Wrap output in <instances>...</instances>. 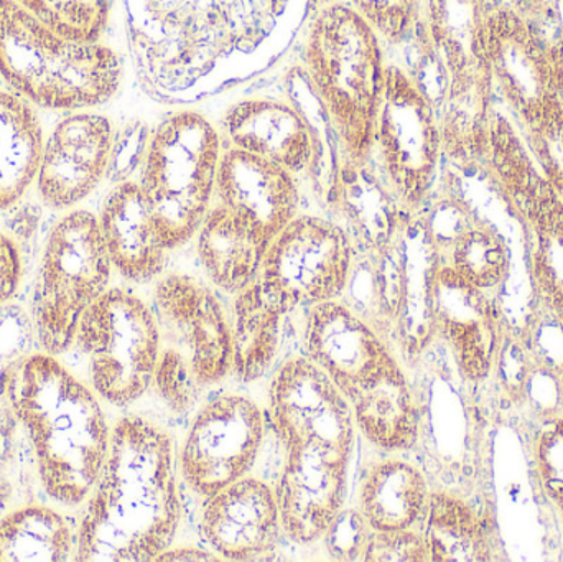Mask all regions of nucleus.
<instances>
[{
    "instance_id": "nucleus-1",
    "label": "nucleus",
    "mask_w": 563,
    "mask_h": 562,
    "mask_svg": "<svg viewBox=\"0 0 563 562\" xmlns=\"http://www.w3.org/2000/svg\"><path fill=\"white\" fill-rule=\"evenodd\" d=\"M85 504L75 561H157L181 520L170 436L142 416L119 419Z\"/></svg>"
},
{
    "instance_id": "nucleus-2",
    "label": "nucleus",
    "mask_w": 563,
    "mask_h": 562,
    "mask_svg": "<svg viewBox=\"0 0 563 562\" xmlns=\"http://www.w3.org/2000/svg\"><path fill=\"white\" fill-rule=\"evenodd\" d=\"M7 396L29 439L43 492L63 507L85 504L111 442L95 389L42 350L15 366Z\"/></svg>"
},
{
    "instance_id": "nucleus-3",
    "label": "nucleus",
    "mask_w": 563,
    "mask_h": 562,
    "mask_svg": "<svg viewBox=\"0 0 563 562\" xmlns=\"http://www.w3.org/2000/svg\"><path fill=\"white\" fill-rule=\"evenodd\" d=\"M0 78L33 106L82 111L118 92L122 59L99 40L59 35L15 0H5L0 10Z\"/></svg>"
},
{
    "instance_id": "nucleus-4",
    "label": "nucleus",
    "mask_w": 563,
    "mask_h": 562,
    "mask_svg": "<svg viewBox=\"0 0 563 562\" xmlns=\"http://www.w3.org/2000/svg\"><path fill=\"white\" fill-rule=\"evenodd\" d=\"M307 66L347 161H369L386 76L379 33L353 7H327L310 30Z\"/></svg>"
},
{
    "instance_id": "nucleus-5",
    "label": "nucleus",
    "mask_w": 563,
    "mask_h": 562,
    "mask_svg": "<svg viewBox=\"0 0 563 562\" xmlns=\"http://www.w3.org/2000/svg\"><path fill=\"white\" fill-rule=\"evenodd\" d=\"M161 355L154 386L177 415L233 372V327L218 294L190 274L172 273L154 289Z\"/></svg>"
},
{
    "instance_id": "nucleus-6",
    "label": "nucleus",
    "mask_w": 563,
    "mask_h": 562,
    "mask_svg": "<svg viewBox=\"0 0 563 562\" xmlns=\"http://www.w3.org/2000/svg\"><path fill=\"white\" fill-rule=\"evenodd\" d=\"M221 155L220 132L200 112L168 115L148 139L139 185L168 251L200 230L217 191Z\"/></svg>"
},
{
    "instance_id": "nucleus-7",
    "label": "nucleus",
    "mask_w": 563,
    "mask_h": 562,
    "mask_svg": "<svg viewBox=\"0 0 563 562\" xmlns=\"http://www.w3.org/2000/svg\"><path fill=\"white\" fill-rule=\"evenodd\" d=\"M112 269L96 214L71 210L53 224L32 300L33 329L43 352L59 356L75 345L79 320L109 289Z\"/></svg>"
},
{
    "instance_id": "nucleus-8",
    "label": "nucleus",
    "mask_w": 563,
    "mask_h": 562,
    "mask_svg": "<svg viewBox=\"0 0 563 562\" xmlns=\"http://www.w3.org/2000/svg\"><path fill=\"white\" fill-rule=\"evenodd\" d=\"M75 345L88 363L99 398L125 408L154 385L161 330L154 309L121 287H109L79 320Z\"/></svg>"
},
{
    "instance_id": "nucleus-9",
    "label": "nucleus",
    "mask_w": 563,
    "mask_h": 562,
    "mask_svg": "<svg viewBox=\"0 0 563 562\" xmlns=\"http://www.w3.org/2000/svg\"><path fill=\"white\" fill-rule=\"evenodd\" d=\"M376 145L384 175L400 203L409 213L419 210L435 185L445 152L435 102L399 66H386Z\"/></svg>"
},
{
    "instance_id": "nucleus-10",
    "label": "nucleus",
    "mask_w": 563,
    "mask_h": 562,
    "mask_svg": "<svg viewBox=\"0 0 563 562\" xmlns=\"http://www.w3.org/2000/svg\"><path fill=\"white\" fill-rule=\"evenodd\" d=\"M354 256L356 247L344 227L327 218L301 214L271 241L260 280L288 309H310L340 300Z\"/></svg>"
},
{
    "instance_id": "nucleus-11",
    "label": "nucleus",
    "mask_w": 563,
    "mask_h": 562,
    "mask_svg": "<svg viewBox=\"0 0 563 562\" xmlns=\"http://www.w3.org/2000/svg\"><path fill=\"white\" fill-rule=\"evenodd\" d=\"M483 55L493 95L525 132L534 131L558 108L548 42L511 2L489 9Z\"/></svg>"
},
{
    "instance_id": "nucleus-12",
    "label": "nucleus",
    "mask_w": 563,
    "mask_h": 562,
    "mask_svg": "<svg viewBox=\"0 0 563 562\" xmlns=\"http://www.w3.org/2000/svg\"><path fill=\"white\" fill-rule=\"evenodd\" d=\"M305 350L351 408L407 378L389 343L341 300L308 309Z\"/></svg>"
},
{
    "instance_id": "nucleus-13",
    "label": "nucleus",
    "mask_w": 563,
    "mask_h": 562,
    "mask_svg": "<svg viewBox=\"0 0 563 562\" xmlns=\"http://www.w3.org/2000/svg\"><path fill=\"white\" fill-rule=\"evenodd\" d=\"M264 441V416L253 399L221 395L198 412L180 452L188 487L211 497L253 469Z\"/></svg>"
},
{
    "instance_id": "nucleus-14",
    "label": "nucleus",
    "mask_w": 563,
    "mask_h": 562,
    "mask_svg": "<svg viewBox=\"0 0 563 562\" xmlns=\"http://www.w3.org/2000/svg\"><path fill=\"white\" fill-rule=\"evenodd\" d=\"M271 415L284 448H320L351 455L354 416L334 383L308 359L288 360L269 392Z\"/></svg>"
},
{
    "instance_id": "nucleus-15",
    "label": "nucleus",
    "mask_w": 563,
    "mask_h": 562,
    "mask_svg": "<svg viewBox=\"0 0 563 562\" xmlns=\"http://www.w3.org/2000/svg\"><path fill=\"white\" fill-rule=\"evenodd\" d=\"M111 119L76 111L62 119L43 142L36 190L46 207L71 210L108 175L114 144Z\"/></svg>"
},
{
    "instance_id": "nucleus-16",
    "label": "nucleus",
    "mask_w": 563,
    "mask_h": 562,
    "mask_svg": "<svg viewBox=\"0 0 563 562\" xmlns=\"http://www.w3.org/2000/svg\"><path fill=\"white\" fill-rule=\"evenodd\" d=\"M277 504L282 530L297 544L323 538L346 498L350 455L285 449Z\"/></svg>"
},
{
    "instance_id": "nucleus-17",
    "label": "nucleus",
    "mask_w": 563,
    "mask_h": 562,
    "mask_svg": "<svg viewBox=\"0 0 563 562\" xmlns=\"http://www.w3.org/2000/svg\"><path fill=\"white\" fill-rule=\"evenodd\" d=\"M200 528L214 553L224 560H269L284 531L277 495L260 478H240L208 497Z\"/></svg>"
},
{
    "instance_id": "nucleus-18",
    "label": "nucleus",
    "mask_w": 563,
    "mask_h": 562,
    "mask_svg": "<svg viewBox=\"0 0 563 562\" xmlns=\"http://www.w3.org/2000/svg\"><path fill=\"white\" fill-rule=\"evenodd\" d=\"M217 194L220 203L246 218L269 241L297 217L300 205L297 181L290 170L269 158L234 147L221 155Z\"/></svg>"
},
{
    "instance_id": "nucleus-19",
    "label": "nucleus",
    "mask_w": 563,
    "mask_h": 562,
    "mask_svg": "<svg viewBox=\"0 0 563 562\" xmlns=\"http://www.w3.org/2000/svg\"><path fill=\"white\" fill-rule=\"evenodd\" d=\"M433 329L449 343L468 378L488 375L495 352V316L486 290L440 263L432 283Z\"/></svg>"
},
{
    "instance_id": "nucleus-20",
    "label": "nucleus",
    "mask_w": 563,
    "mask_h": 562,
    "mask_svg": "<svg viewBox=\"0 0 563 562\" xmlns=\"http://www.w3.org/2000/svg\"><path fill=\"white\" fill-rule=\"evenodd\" d=\"M112 267L131 283L145 284L164 273L167 247L139 181L115 185L98 217Z\"/></svg>"
},
{
    "instance_id": "nucleus-21",
    "label": "nucleus",
    "mask_w": 563,
    "mask_h": 562,
    "mask_svg": "<svg viewBox=\"0 0 563 562\" xmlns=\"http://www.w3.org/2000/svg\"><path fill=\"white\" fill-rule=\"evenodd\" d=\"M223 132L231 147L269 158L294 175L310 170L313 164V135L307 119L287 102L241 99L228 109Z\"/></svg>"
},
{
    "instance_id": "nucleus-22",
    "label": "nucleus",
    "mask_w": 563,
    "mask_h": 562,
    "mask_svg": "<svg viewBox=\"0 0 563 562\" xmlns=\"http://www.w3.org/2000/svg\"><path fill=\"white\" fill-rule=\"evenodd\" d=\"M400 260V312L396 343L404 359L416 362L432 343V283L440 260L422 218L407 214L396 234Z\"/></svg>"
},
{
    "instance_id": "nucleus-23",
    "label": "nucleus",
    "mask_w": 563,
    "mask_h": 562,
    "mask_svg": "<svg viewBox=\"0 0 563 562\" xmlns=\"http://www.w3.org/2000/svg\"><path fill=\"white\" fill-rule=\"evenodd\" d=\"M485 0H427V40L450 86H492L485 55ZM443 89V91H445Z\"/></svg>"
},
{
    "instance_id": "nucleus-24",
    "label": "nucleus",
    "mask_w": 563,
    "mask_h": 562,
    "mask_svg": "<svg viewBox=\"0 0 563 562\" xmlns=\"http://www.w3.org/2000/svg\"><path fill=\"white\" fill-rule=\"evenodd\" d=\"M271 241L231 208L211 207L198 230L205 273L224 293L240 294L260 277Z\"/></svg>"
},
{
    "instance_id": "nucleus-25",
    "label": "nucleus",
    "mask_w": 563,
    "mask_h": 562,
    "mask_svg": "<svg viewBox=\"0 0 563 562\" xmlns=\"http://www.w3.org/2000/svg\"><path fill=\"white\" fill-rule=\"evenodd\" d=\"M334 211L343 214L357 253L384 250L409 214L384 172L374 174L367 161L344 165Z\"/></svg>"
},
{
    "instance_id": "nucleus-26",
    "label": "nucleus",
    "mask_w": 563,
    "mask_h": 562,
    "mask_svg": "<svg viewBox=\"0 0 563 562\" xmlns=\"http://www.w3.org/2000/svg\"><path fill=\"white\" fill-rule=\"evenodd\" d=\"M285 304L269 293L260 277L236 294L233 322V372L244 383L263 378L279 352Z\"/></svg>"
},
{
    "instance_id": "nucleus-27",
    "label": "nucleus",
    "mask_w": 563,
    "mask_h": 562,
    "mask_svg": "<svg viewBox=\"0 0 563 562\" xmlns=\"http://www.w3.org/2000/svg\"><path fill=\"white\" fill-rule=\"evenodd\" d=\"M43 142L35 106L0 89V211L19 203L35 184Z\"/></svg>"
},
{
    "instance_id": "nucleus-28",
    "label": "nucleus",
    "mask_w": 563,
    "mask_h": 562,
    "mask_svg": "<svg viewBox=\"0 0 563 562\" xmlns=\"http://www.w3.org/2000/svg\"><path fill=\"white\" fill-rule=\"evenodd\" d=\"M429 502L423 472L404 461L374 465L361 487L360 511L373 531L409 530Z\"/></svg>"
},
{
    "instance_id": "nucleus-29",
    "label": "nucleus",
    "mask_w": 563,
    "mask_h": 562,
    "mask_svg": "<svg viewBox=\"0 0 563 562\" xmlns=\"http://www.w3.org/2000/svg\"><path fill=\"white\" fill-rule=\"evenodd\" d=\"M76 533L55 508L23 505L0 518V562L75 560Z\"/></svg>"
},
{
    "instance_id": "nucleus-30",
    "label": "nucleus",
    "mask_w": 563,
    "mask_h": 562,
    "mask_svg": "<svg viewBox=\"0 0 563 562\" xmlns=\"http://www.w3.org/2000/svg\"><path fill=\"white\" fill-rule=\"evenodd\" d=\"M518 213L531 230L532 276L539 293L563 322V198L545 180Z\"/></svg>"
},
{
    "instance_id": "nucleus-31",
    "label": "nucleus",
    "mask_w": 563,
    "mask_h": 562,
    "mask_svg": "<svg viewBox=\"0 0 563 562\" xmlns=\"http://www.w3.org/2000/svg\"><path fill=\"white\" fill-rule=\"evenodd\" d=\"M426 540L432 561H482L483 528L472 508L455 495L435 492L427 502Z\"/></svg>"
},
{
    "instance_id": "nucleus-32",
    "label": "nucleus",
    "mask_w": 563,
    "mask_h": 562,
    "mask_svg": "<svg viewBox=\"0 0 563 562\" xmlns=\"http://www.w3.org/2000/svg\"><path fill=\"white\" fill-rule=\"evenodd\" d=\"M440 263L449 264L473 286L488 293L505 280L509 257L496 231L476 220L453 241Z\"/></svg>"
},
{
    "instance_id": "nucleus-33",
    "label": "nucleus",
    "mask_w": 563,
    "mask_h": 562,
    "mask_svg": "<svg viewBox=\"0 0 563 562\" xmlns=\"http://www.w3.org/2000/svg\"><path fill=\"white\" fill-rule=\"evenodd\" d=\"M26 12L73 40L96 42L108 25L111 0H15Z\"/></svg>"
},
{
    "instance_id": "nucleus-34",
    "label": "nucleus",
    "mask_w": 563,
    "mask_h": 562,
    "mask_svg": "<svg viewBox=\"0 0 563 562\" xmlns=\"http://www.w3.org/2000/svg\"><path fill=\"white\" fill-rule=\"evenodd\" d=\"M529 147L534 154L549 184L563 198V108L561 104L545 118L534 131L525 132Z\"/></svg>"
},
{
    "instance_id": "nucleus-35",
    "label": "nucleus",
    "mask_w": 563,
    "mask_h": 562,
    "mask_svg": "<svg viewBox=\"0 0 563 562\" xmlns=\"http://www.w3.org/2000/svg\"><path fill=\"white\" fill-rule=\"evenodd\" d=\"M353 3L379 35L393 42L406 38L419 16V0H353Z\"/></svg>"
},
{
    "instance_id": "nucleus-36",
    "label": "nucleus",
    "mask_w": 563,
    "mask_h": 562,
    "mask_svg": "<svg viewBox=\"0 0 563 562\" xmlns=\"http://www.w3.org/2000/svg\"><path fill=\"white\" fill-rule=\"evenodd\" d=\"M369 530L361 511L341 510L323 535L328 553L334 560H360L366 551Z\"/></svg>"
},
{
    "instance_id": "nucleus-37",
    "label": "nucleus",
    "mask_w": 563,
    "mask_h": 562,
    "mask_svg": "<svg viewBox=\"0 0 563 562\" xmlns=\"http://www.w3.org/2000/svg\"><path fill=\"white\" fill-rule=\"evenodd\" d=\"M364 561L420 562L429 561L426 540L409 530L374 531L364 551Z\"/></svg>"
},
{
    "instance_id": "nucleus-38",
    "label": "nucleus",
    "mask_w": 563,
    "mask_h": 562,
    "mask_svg": "<svg viewBox=\"0 0 563 562\" xmlns=\"http://www.w3.org/2000/svg\"><path fill=\"white\" fill-rule=\"evenodd\" d=\"M538 469L545 494L563 510V421H549L538 441Z\"/></svg>"
},
{
    "instance_id": "nucleus-39",
    "label": "nucleus",
    "mask_w": 563,
    "mask_h": 562,
    "mask_svg": "<svg viewBox=\"0 0 563 562\" xmlns=\"http://www.w3.org/2000/svg\"><path fill=\"white\" fill-rule=\"evenodd\" d=\"M142 137H145V134L142 135L139 125H129L124 131L115 132L108 175L118 184L129 180V175L134 172V168L139 164H144L147 144H142Z\"/></svg>"
},
{
    "instance_id": "nucleus-40",
    "label": "nucleus",
    "mask_w": 563,
    "mask_h": 562,
    "mask_svg": "<svg viewBox=\"0 0 563 562\" xmlns=\"http://www.w3.org/2000/svg\"><path fill=\"white\" fill-rule=\"evenodd\" d=\"M22 280V254L12 236L0 230V306L9 302Z\"/></svg>"
},
{
    "instance_id": "nucleus-41",
    "label": "nucleus",
    "mask_w": 563,
    "mask_h": 562,
    "mask_svg": "<svg viewBox=\"0 0 563 562\" xmlns=\"http://www.w3.org/2000/svg\"><path fill=\"white\" fill-rule=\"evenodd\" d=\"M549 65H551V81L555 98L563 108V36L548 43Z\"/></svg>"
},
{
    "instance_id": "nucleus-42",
    "label": "nucleus",
    "mask_w": 563,
    "mask_h": 562,
    "mask_svg": "<svg viewBox=\"0 0 563 562\" xmlns=\"http://www.w3.org/2000/svg\"><path fill=\"white\" fill-rule=\"evenodd\" d=\"M217 557H211L207 551L195 550V548H181V550L165 551L157 561H214Z\"/></svg>"
},
{
    "instance_id": "nucleus-43",
    "label": "nucleus",
    "mask_w": 563,
    "mask_h": 562,
    "mask_svg": "<svg viewBox=\"0 0 563 562\" xmlns=\"http://www.w3.org/2000/svg\"><path fill=\"white\" fill-rule=\"evenodd\" d=\"M3 2H5V0H0V10H2Z\"/></svg>"
}]
</instances>
